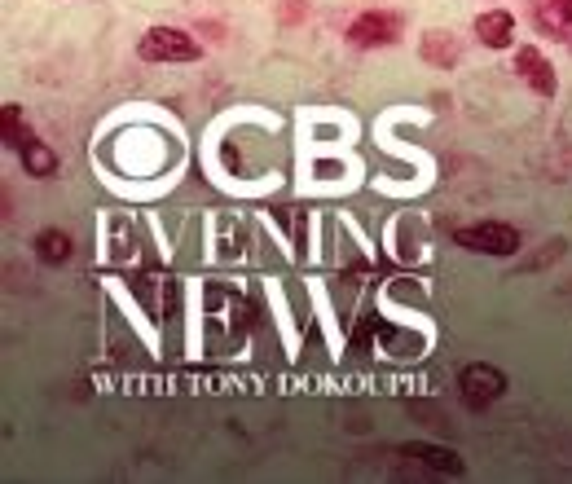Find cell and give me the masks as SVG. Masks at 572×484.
Segmentation results:
<instances>
[{"mask_svg":"<svg viewBox=\"0 0 572 484\" xmlns=\"http://www.w3.org/2000/svg\"><path fill=\"white\" fill-rule=\"evenodd\" d=\"M423 58H432V62H454V49H449V44H445V40H440L436 31H432V40L423 44Z\"/></svg>","mask_w":572,"mask_h":484,"instance_id":"obj_11","label":"cell"},{"mask_svg":"<svg viewBox=\"0 0 572 484\" xmlns=\"http://www.w3.org/2000/svg\"><path fill=\"white\" fill-rule=\"evenodd\" d=\"M71 234L66 229H40L36 234V256L44 260V264H66L71 260Z\"/></svg>","mask_w":572,"mask_h":484,"instance_id":"obj_10","label":"cell"},{"mask_svg":"<svg viewBox=\"0 0 572 484\" xmlns=\"http://www.w3.org/2000/svg\"><path fill=\"white\" fill-rule=\"evenodd\" d=\"M476 36H480V44H489V49H506L515 36V18L506 14V9H489V14L476 18Z\"/></svg>","mask_w":572,"mask_h":484,"instance_id":"obj_7","label":"cell"},{"mask_svg":"<svg viewBox=\"0 0 572 484\" xmlns=\"http://www.w3.org/2000/svg\"><path fill=\"white\" fill-rule=\"evenodd\" d=\"M18 159H22V168H27V176H53V172H58V154L44 146V141H36V137L22 141Z\"/></svg>","mask_w":572,"mask_h":484,"instance_id":"obj_9","label":"cell"},{"mask_svg":"<svg viewBox=\"0 0 572 484\" xmlns=\"http://www.w3.org/2000/svg\"><path fill=\"white\" fill-rule=\"evenodd\" d=\"M137 53L146 62H198L203 58V44L176 27H150L146 36H141Z\"/></svg>","mask_w":572,"mask_h":484,"instance_id":"obj_1","label":"cell"},{"mask_svg":"<svg viewBox=\"0 0 572 484\" xmlns=\"http://www.w3.org/2000/svg\"><path fill=\"white\" fill-rule=\"evenodd\" d=\"M458 388L467 396V405L484 410V405H493L506 392V374L498 366H489V361H471V366L458 374Z\"/></svg>","mask_w":572,"mask_h":484,"instance_id":"obj_3","label":"cell"},{"mask_svg":"<svg viewBox=\"0 0 572 484\" xmlns=\"http://www.w3.org/2000/svg\"><path fill=\"white\" fill-rule=\"evenodd\" d=\"M401 454L418 458L423 467H432V471H445V476H462V458L449 445H423V440H414V445H401Z\"/></svg>","mask_w":572,"mask_h":484,"instance_id":"obj_6","label":"cell"},{"mask_svg":"<svg viewBox=\"0 0 572 484\" xmlns=\"http://www.w3.org/2000/svg\"><path fill=\"white\" fill-rule=\"evenodd\" d=\"M515 71L524 75V84L533 88V93L555 97V71H550V62L542 58V49H520L515 53Z\"/></svg>","mask_w":572,"mask_h":484,"instance_id":"obj_5","label":"cell"},{"mask_svg":"<svg viewBox=\"0 0 572 484\" xmlns=\"http://www.w3.org/2000/svg\"><path fill=\"white\" fill-rule=\"evenodd\" d=\"M396 36H401V18L396 14H361L348 27V44H357V49H379V44H392Z\"/></svg>","mask_w":572,"mask_h":484,"instance_id":"obj_4","label":"cell"},{"mask_svg":"<svg viewBox=\"0 0 572 484\" xmlns=\"http://www.w3.org/2000/svg\"><path fill=\"white\" fill-rule=\"evenodd\" d=\"M533 18H537V27H546V31H555L559 40H568V31H572V0H533Z\"/></svg>","mask_w":572,"mask_h":484,"instance_id":"obj_8","label":"cell"},{"mask_svg":"<svg viewBox=\"0 0 572 484\" xmlns=\"http://www.w3.org/2000/svg\"><path fill=\"white\" fill-rule=\"evenodd\" d=\"M454 242L467 251H480V256H515L520 251V229L502 225V220H484V225L458 229Z\"/></svg>","mask_w":572,"mask_h":484,"instance_id":"obj_2","label":"cell"},{"mask_svg":"<svg viewBox=\"0 0 572 484\" xmlns=\"http://www.w3.org/2000/svg\"><path fill=\"white\" fill-rule=\"evenodd\" d=\"M282 225H286V234H291V238H304V216L300 212H295V207H282Z\"/></svg>","mask_w":572,"mask_h":484,"instance_id":"obj_12","label":"cell"}]
</instances>
